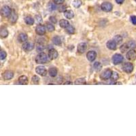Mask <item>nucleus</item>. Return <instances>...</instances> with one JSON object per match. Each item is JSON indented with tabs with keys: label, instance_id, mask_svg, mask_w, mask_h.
<instances>
[{
	"label": "nucleus",
	"instance_id": "f257e3e1",
	"mask_svg": "<svg viewBox=\"0 0 136 136\" xmlns=\"http://www.w3.org/2000/svg\"><path fill=\"white\" fill-rule=\"evenodd\" d=\"M48 56L43 52H41L36 56V62L38 64H45L48 62Z\"/></svg>",
	"mask_w": 136,
	"mask_h": 136
},
{
	"label": "nucleus",
	"instance_id": "f03ea898",
	"mask_svg": "<svg viewBox=\"0 0 136 136\" xmlns=\"http://www.w3.org/2000/svg\"><path fill=\"white\" fill-rule=\"evenodd\" d=\"M12 13V9L8 6H3L1 10H0V14L2 15V16L7 18L10 16V15Z\"/></svg>",
	"mask_w": 136,
	"mask_h": 136
},
{
	"label": "nucleus",
	"instance_id": "7ed1b4c3",
	"mask_svg": "<svg viewBox=\"0 0 136 136\" xmlns=\"http://www.w3.org/2000/svg\"><path fill=\"white\" fill-rule=\"evenodd\" d=\"M112 74V71L110 69H107V70H105L104 71L102 72L101 74L100 75V78L103 80H108L110 78Z\"/></svg>",
	"mask_w": 136,
	"mask_h": 136
},
{
	"label": "nucleus",
	"instance_id": "20e7f679",
	"mask_svg": "<svg viewBox=\"0 0 136 136\" xmlns=\"http://www.w3.org/2000/svg\"><path fill=\"white\" fill-rule=\"evenodd\" d=\"M124 58L121 54H115L112 57V63L114 65H118L123 61Z\"/></svg>",
	"mask_w": 136,
	"mask_h": 136
},
{
	"label": "nucleus",
	"instance_id": "39448f33",
	"mask_svg": "<svg viewBox=\"0 0 136 136\" xmlns=\"http://www.w3.org/2000/svg\"><path fill=\"white\" fill-rule=\"evenodd\" d=\"M123 70L126 73H131L133 70V65L131 63H125L123 65Z\"/></svg>",
	"mask_w": 136,
	"mask_h": 136
},
{
	"label": "nucleus",
	"instance_id": "423d86ee",
	"mask_svg": "<svg viewBox=\"0 0 136 136\" xmlns=\"http://www.w3.org/2000/svg\"><path fill=\"white\" fill-rule=\"evenodd\" d=\"M112 4L110 2H104L101 5V8L103 11L104 12H110L112 10Z\"/></svg>",
	"mask_w": 136,
	"mask_h": 136
},
{
	"label": "nucleus",
	"instance_id": "0eeeda50",
	"mask_svg": "<svg viewBox=\"0 0 136 136\" xmlns=\"http://www.w3.org/2000/svg\"><path fill=\"white\" fill-rule=\"evenodd\" d=\"M34 44L32 42H25L24 43L23 46H22V48H23V50L25 52H29V51L32 50L34 48Z\"/></svg>",
	"mask_w": 136,
	"mask_h": 136
},
{
	"label": "nucleus",
	"instance_id": "6e6552de",
	"mask_svg": "<svg viewBox=\"0 0 136 136\" xmlns=\"http://www.w3.org/2000/svg\"><path fill=\"white\" fill-rule=\"evenodd\" d=\"M36 72L38 74L42 76H45L47 74V70L44 66H38L36 68Z\"/></svg>",
	"mask_w": 136,
	"mask_h": 136
},
{
	"label": "nucleus",
	"instance_id": "1a4fd4ad",
	"mask_svg": "<svg viewBox=\"0 0 136 136\" xmlns=\"http://www.w3.org/2000/svg\"><path fill=\"white\" fill-rule=\"evenodd\" d=\"M46 27L44 25H38L36 28V33L39 36H43L46 33Z\"/></svg>",
	"mask_w": 136,
	"mask_h": 136
},
{
	"label": "nucleus",
	"instance_id": "9d476101",
	"mask_svg": "<svg viewBox=\"0 0 136 136\" xmlns=\"http://www.w3.org/2000/svg\"><path fill=\"white\" fill-rule=\"evenodd\" d=\"M126 57L129 61H133L136 59V52L133 49H131L127 53Z\"/></svg>",
	"mask_w": 136,
	"mask_h": 136
},
{
	"label": "nucleus",
	"instance_id": "9b49d317",
	"mask_svg": "<svg viewBox=\"0 0 136 136\" xmlns=\"http://www.w3.org/2000/svg\"><path fill=\"white\" fill-rule=\"evenodd\" d=\"M58 55H58V52L57 51V50H55V48H51L50 50H49L48 56L50 60L56 59L58 57Z\"/></svg>",
	"mask_w": 136,
	"mask_h": 136
},
{
	"label": "nucleus",
	"instance_id": "f8f14e48",
	"mask_svg": "<svg viewBox=\"0 0 136 136\" xmlns=\"http://www.w3.org/2000/svg\"><path fill=\"white\" fill-rule=\"evenodd\" d=\"M96 57H97V53H96L95 51H89L87 54V59L91 62L94 61L95 60Z\"/></svg>",
	"mask_w": 136,
	"mask_h": 136
},
{
	"label": "nucleus",
	"instance_id": "ddd939ff",
	"mask_svg": "<svg viewBox=\"0 0 136 136\" xmlns=\"http://www.w3.org/2000/svg\"><path fill=\"white\" fill-rule=\"evenodd\" d=\"M3 77H4V79L6 80H10L11 79H12V78L14 77V72L10 70L6 71L3 74Z\"/></svg>",
	"mask_w": 136,
	"mask_h": 136
},
{
	"label": "nucleus",
	"instance_id": "4468645a",
	"mask_svg": "<svg viewBox=\"0 0 136 136\" xmlns=\"http://www.w3.org/2000/svg\"><path fill=\"white\" fill-rule=\"evenodd\" d=\"M8 18L9 21H10V23H15L16 22L17 19H18V15H17L16 12L14 10H12V13H11V14L10 15V16H9Z\"/></svg>",
	"mask_w": 136,
	"mask_h": 136
},
{
	"label": "nucleus",
	"instance_id": "2eb2a0df",
	"mask_svg": "<svg viewBox=\"0 0 136 136\" xmlns=\"http://www.w3.org/2000/svg\"><path fill=\"white\" fill-rule=\"evenodd\" d=\"M107 48L112 50H114L117 48V44L114 40H109L106 44Z\"/></svg>",
	"mask_w": 136,
	"mask_h": 136
},
{
	"label": "nucleus",
	"instance_id": "dca6fc26",
	"mask_svg": "<svg viewBox=\"0 0 136 136\" xmlns=\"http://www.w3.org/2000/svg\"><path fill=\"white\" fill-rule=\"evenodd\" d=\"M8 31L6 27H0V37L2 38H6L8 36Z\"/></svg>",
	"mask_w": 136,
	"mask_h": 136
},
{
	"label": "nucleus",
	"instance_id": "f3484780",
	"mask_svg": "<svg viewBox=\"0 0 136 136\" xmlns=\"http://www.w3.org/2000/svg\"><path fill=\"white\" fill-rule=\"evenodd\" d=\"M87 48V46L85 43H80L78 46V52L79 53L82 54L86 51Z\"/></svg>",
	"mask_w": 136,
	"mask_h": 136
},
{
	"label": "nucleus",
	"instance_id": "a211bd4d",
	"mask_svg": "<svg viewBox=\"0 0 136 136\" xmlns=\"http://www.w3.org/2000/svg\"><path fill=\"white\" fill-rule=\"evenodd\" d=\"M28 36L25 33H21L18 36V40L20 42H25L27 40Z\"/></svg>",
	"mask_w": 136,
	"mask_h": 136
},
{
	"label": "nucleus",
	"instance_id": "6ab92c4d",
	"mask_svg": "<svg viewBox=\"0 0 136 136\" xmlns=\"http://www.w3.org/2000/svg\"><path fill=\"white\" fill-rule=\"evenodd\" d=\"M28 78L26 76H21L19 77V83L20 84L22 85H26L28 84Z\"/></svg>",
	"mask_w": 136,
	"mask_h": 136
},
{
	"label": "nucleus",
	"instance_id": "aec40b11",
	"mask_svg": "<svg viewBox=\"0 0 136 136\" xmlns=\"http://www.w3.org/2000/svg\"><path fill=\"white\" fill-rule=\"evenodd\" d=\"M64 15L67 19H72L74 16V13L72 10H65L64 12Z\"/></svg>",
	"mask_w": 136,
	"mask_h": 136
},
{
	"label": "nucleus",
	"instance_id": "412c9836",
	"mask_svg": "<svg viewBox=\"0 0 136 136\" xmlns=\"http://www.w3.org/2000/svg\"><path fill=\"white\" fill-rule=\"evenodd\" d=\"M57 68L56 67H52L49 69L48 74L51 77H56L57 76Z\"/></svg>",
	"mask_w": 136,
	"mask_h": 136
},
{
	"label": "nucleus",
	"instance_id": "4be33fe9",
	"mask_svg": "<svg viewBox=\"0 0 136 136\" xmlns=\"http://www.w3.org/2000/svg\"><path fill=\"white\" fill-rule=\"evenodd\" d=\"M59 25L61 28H65V29H66V28L67 27H69L70 25L69 21H67V20L61 19L59 21Z\"/></svg>",
	"mask_w": 136,
	"mask_h": 136
},
{
	"label": "nucleus",
	"instance_id": "5701e85b",
	"mask_svg": "<svg viewBox=\"0 0 136 136\" xmlns=\"http://www.w3.org/2000/svg\"><path fill=\"white\" fill-rule=\"evenodd\" d=\"M25 23L28 25H33L34 24V19L31 16H27L25 18Z\"/></svg>",
	"mask_w": 136,
	"mask_h": 136
},
{
	"label": "nucleus",
	"instance_id": "b1692460",
	"mask_svg": "<svg viewBox=\"0 0 136 136\" xmlns=\"http://www.w3.org/2000/svg\"><path fill=\"white\" fill-rule=\"evenodd\" d=\"M53 42L55 45L59 46V45L61 44V40L59 36H55L53 38Z\"/></svg>",
	"mask_w": 136,
	"mask_h": 136
},
{
	"label": "nucleus",
	"instance_id": "393cba45",
	"mask_svg": "<svg viewBox=\"0 0 136 136\" xmlns=\"http://www.w3.org/2000/svg\"><path fill=\"white\" fill-rule=\"evenodd\" d=\"M45 27H46V29L49 32L54 31L55 29V26H54L53 24H51V23H46V26H45Z\"/></svg>",
	"mask_w": 136,
	"mask_h": 136
},
{
	"label": "nucleus",
	"instance_id": "a878e982",
	"mask_svg": "<svg viewBox=\"0 0 136 136\" xmlns=\"http://www.w3.org/2000/svg\"><path fill=\"white\" fill-rule=\"evenodd\" d=\"M48 10L50 11H54L56 10L57 7V4L55 3H53V2H50L48 5Z\"/></svg>",
	"mask_w": 136,
	"mask_h": 136
},
{
	"label": "nucleus",
	"instance_id": "bb28decb",
	"mask_svg": "<svg viewBox=\"0 0 136 136\" xmlns=\"http://www.w3.org/2000/svg\"><path fill=\"white\" fill-rule=\"evenodd\" d=\"M110 78L112 82H116V81L118 80V79L119 78L118 74L116 72H112V74Z\"/></svg>",
	"mask_w": 136,
	"mask_h": 136
},
{
	"label": "nucleus",
	"instance_id": "cd10ccee",
	"mask_svg": "<svg viewBox=\"0 0 136 136\" xmlns=\"http://www.w3.org/2000/svg\"><path fill=\"white\" fill-rule=\"evenodd\" d=\"M113 40L117 44H121L122 42H123V38H122V36H121L117 35V36H116L114 38V40Z\"/></svg>",
	"mask_w": 136,
	"mask_h": 136
},
{
	"label": "nucleus",
	"instance_id": "c85d7f7f",
	"mask_svg": "<svg viewBox=\"0 0 136 136\" xmlns=\"http://www.w3.org/2000/svg\"><path fill=\"white\" fill-rule=\"evenodd\" d=\"M93 67L95 69V70L97 72H99L101 70L102 68V65L99 62H95L93 65Z\"/></svg>",
	"mask_w": 136,
	"mask_h": 136
},
{
	"label": "nucleus",
	"instance_id": "c756f323",
	"mask_svg": "<svg viewBox=\"0 0 136 136\" xmlns=\"http://www.w3.org/2000/svg\"><path fill=\"white\" fill-rule=\"evenodd\" d=\"M75 84H87V82H86L85 78H82L77 79L75 81Z\"/></svg>",
	"mask_w": 136,
	"mask_h": 136
},
{
	"label": "nucleus",
	"instance_id": "7c9ffc66",
	"mask_svg": "<svg viewBox=\"0 0 136 136\" xmlns=\"http://www.w3.org/2000/svg\"><path fill=\"white\" fill-rule=\"evenodd\" d=\"M127 44L129 48L134 49L136 48V43L135 42V41H133V40L129 41V42Z\"/></svg>",
	"mask_w": 136,
	"mask_h": 136
},
{
	"label": "nucleus",
	"instance_id": "2f4dec72",
	"mask_svg": "<svg viewBox=\"0 0 136 136\" xmlns=\"http://www.w3.org/2000/svg\"><path fill=\"white\" fill-rule=\"evenodd\" d=\"M66 31L69 34H74L75 32V29L73 26L70 25L69 27L66 28Z\"/></svg>",
	"mask_w": 136,
	"mask_h": 136
},
{
	"label": "nucleus",
	"instance_id": "473e14b6",
	"mask_svg": "<svg viewBox=\"0 0 136 136\" xmlns=\"http://www.w3.org/2000/svg\"><path fill=\"white\" fill-rule=\"evenodd\" d=\"M72 4L74 7H75L76 8H78L82 5V2H81V0H74Z\"/></svg>",
	"mask_w": 136,
	"mask_h": 136
},
{
	"label": "nucleus",
	"instance_id": "72a5a7b5",
	"mask_svg": "<svg viewBox=\"0 0 136 136\" xmlns=\"http://www.w3.org/2000/svg\"><path fill=\"white\" fill-rule=\"evenodd\" d=\"M129 49V47H128L127 44H124L123 45H122L121 48H120V50L121 51L122 53H125L127 51V50Z\"/></svg>",
	"mask_w": 136,
	"mask_h": 136
},
{
	"label": "nucleus",
	"instance_id": "f704fd0d",
	"mask_svg": "<svg viewBox=\"0 0 136 136\" xmlns=\"http://www.w3.org/2000/svg\"><path fill=\"white\" fill-rule=\"evenodd\" d=\"M32 82L34 83V84H38L40 82V78L38 76H33L32 77Z\"/></svg>",
	"mask_w": 136,
	"mask_h": 136
},
{
	"label": "nucleus",
	"instance_id": "c9c22d12",
	"mask_svg": "<svg viewBox=\"0 0 136 136\" xmlns=\"http://www.w3.org/2000/svg\"><path fill=\"white\" fill-rule=\"evenodd\" d=\"M7 57V54L5 51H0V60H4Z\"/></svg>",
	"mask_w": 136,
	"mask_h": 136
},
{
	"label": "nucleus",
	"instance_id": "e433bc0d",
	"mask_svg": "<svg viewBox=\"0 0 136 136\" xmlns=\"http://www.w3.org/2000/svg\"><path fill=\"white\" fill-rule=\"evenodd\" d=\"M35 19L36 20V22L38 23H40L42 22V17H41L40 15H37V16H36Z\"/></svg>",
	"mask_w": 136,
	"mask_h": 136
},
{
	"label": "nucleus",
	"instance_id": "4c0bfd02",
	"mask_svg": "<svg viewBox=\"0 0 136 136\" xmlns=\"http://www.w3.org/2000/svg\"><path fill=\"white\" fill-rule=\"evenodd\" d=\"M44 50V46H43V45L40 44L38 46H37V50L38 51V52H42L43 50Z\"/></svg>",
	"mask_w": 136,
	"mask_h": 136
},
{
	"label": "nucleus",
	"instance_id": "58836bf2",
	"mask_svg": "<svg viewBox=\"0 0 136 136\" xmlns=\"http://www.w3.org/2000/svg\"><path fill=\"white\" fill-rule=\"evenodd\" d=\"M49 19H50V21L53 24L56 23L57 22L56 17H55V16H50V18H49Z\"/></svg>",
	"mask_w": 136,
	"mask_h": 136
},
{
	"label": "nucleus",
	"instance_id": "ea45409f",
	"mask_svg": "<svg viewBox=\"0 0 136 136\" xmlns=\"http://www.w3.org/2000/svg\"><path fill=\"white\" fill-rule=\"evenodd\" d=\"M130 19H131V21L133 25H136V16H131V18H130Z\"/></svg>",
	"mask_w": 136,
	"mask_h": 136
},
{
	"label": "nucleus",
	"instance_id": "a19ab883",
	"mask_svg": "<svg viewBox=\"0 0 136 136\" xmlns=\"http://www.w3.org/2000/svg\"><path fill=\"white\" fill-rule=\"evenodd\" d=\"M54 3H55L57 5H60L62 4H63L64 2H65V0H53Z\"/></svg>",
	"mask_w": 136,
	"mask_h": 136
},
{
	"label": "nucleus",
	"instance_id": "79ce46f5",
	"mask_svg": "<svg viewBox=\"0 0 136 136\" xmlns=\"http://www.w3.org/2000/svg\"><path fill=\"white\" fill-rule=\"evenodd\" d=\"M66 6H65V5H63V6H61L60 7V8H59V10L60 11V12H65V11L66 10Z\"/></svg>",
	"mask_w": 136,
	"mask_h": 136
},
{
	"label": "nucleus",
	"instance_id": "37998d69",
	"mask_svg": "<svg viewBox=\"0 0 136 136\" xmlns=\"http://www.w3.org/2000/svg\"><path fill=\"white\" fill-rule=\"evenodd\" d=\"M115 1H116V2L117 4H122L124 2L125 0H115Z\"/></svg>",
	"mask_w": 136,
	"mask_h": 136
},
{
	"label": "nucleus",
	"instance_id": "c03bdc74",
	"mask_svg": "<svg viewBox=\"0 0 136 136\" xmlns=\"http://www.w3.org/2000/svg\"><path fill=\"white\" fill-rule=\"evenodd\" d=\"M72 84V83L71 82H70V81H67V82H66L64 83V84Z\"/></svg>",
	"mask_w": 136,
	"mask_h": 136
},
{
	"label": "nucleus",
	"instance_id": "a18cd8bd",
	"mask_svg": "<svg viewBox=\"0 0 136 136\" xmlns=\"http://www.w3.org/2000/svg\"><path fill=\"white\" fill-rule=\"evenodd\" d=\"M135 2H136V0H135Z\"/></svg>",
	"mask_w": 136,
	"mask_h": 136
}]
</instances>
